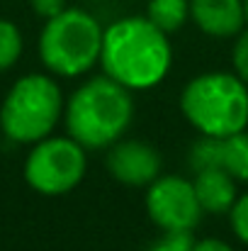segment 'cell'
Listing matches in <instances>:
<instances>
[{
	"label": "cell",
	"mask_w": 248,
	"mask_h": 251,
	"mask_svg": "<svg viewBox=\"0 0 248 251\" xmlns=\"http://www.w3.org/2000/svg\"><path fill=\"white\" fill-rule=\"evenodd\" d=\"M100 64L105 76L129 90H146L165 78L173 64L168 34L149 17H124L102 32Z\"/></svg>",
	"instance_id": "1"
},
{
	"label": "cell",
	"mask_w": 248,
	"mask_h": 251,
	"mask_svg": "<svg viewBox=\"0 0 248 251\" xmlns=\"http://www.w3.org/2000/svg\"><path fill=\"white\" fill-rule=\"evenodd\" d=\"M134 100L129 88L110 76L90 78L66 105V129L85 149L112 147L132 125Z\"/></svg>",
	"instance_id": "2"
},
{
	"label": "cell",
	"mask_w": 248,
	"mask_h": 251,
	"mask_svg": "<svg viewBox=\"0 0 248 251\" xmlns=\"http://www.w3.org/2000/svg\"><path fill=\"white\" fill-rule=\"evenodd\" d=\"M185 120L207 137H229L248 127V85L231 74L209 71L182 88Z\"/></svg>",
	"instance_id": "3"
},
{
	"label": "cell",
	"mask_w": 248,
	"mask_h": 251,
	"mask_svg": "<svg viewBox=\"0 0 248 251\" xmlns=\"http://www.w3.org/2000/svg\"><path fill=\"white\" fill-rule=\"evenodd\" d=\"M102 27L81 7H66L56 17L46 20L39 37V56L44 66L56 76H81L100 61Z\"/></svg>",
	"instance_id": "4"
},
{
	"label": "cell",
	"mask_w": 248,
	"mask_h": 251,
	"mask_svg": "<svg viewBox=\"0 0 248 251\" xmlns=\"http://www.w3.org/2000/svg\"><path fill=\"white\" fill-rule=\"evenodd\" d=\"M64 112L61 88L51 76L29 74L10 88L0 107L2 132L20 144H34L56 127Z\"/></svg>",
	"instance_id": "5"
},
{
	"label": "cell",
	"mask_w": 248,
	"mask_h": 251,
	"mask_svg": "<svg viewBox=\"0 0 248 251\" xmlns=\"http://www.w3.org/2000/svg\"><path fill=\"white\" fill-rule=\"evenodd\" d=\"M85 166V147L73 137H44L27 156L24 178L42 195H64L83 180Z\"/></svg>",
	"instance_id": "6"
},
{
	"label": "cell",
	"mask_w": 248,
	"mask_h": 251,
	"mask_svg": "<svg viewBox=\"0 0 248 251\" xmlns=\"http://www.w3.org/2000/svg\"><path fill=\"white\" fill-rule=\"evenodd\" d=\"M146 212L163 232H192L204 210L187 178L163 176L146 190Z\"/></svg>",
	"instance_id": "7"
},
{
	"label": "cell",
	"mask_w": 248,
	"mask_h": 251,
	"mask_svg": "<svg viewBox=\"0 0 248 251\" xmlns=\"http://www.w3.org/2000/svg\"><path fill=\"white\" fill-rule=\"evenodd\" d=\"M107 168L124 185H151L161 173V154L141 139H117L107 154Z\"/></svg>",
	"instance_id": "8"
},
{
	"label": "cell",
	"mask_w": 248,
	"mask_h": 251,
	"mask_svg": "<svg viewBox=\"0 0 248 251\" xmlns=\"http://www.w3.org/2000/svg\"><path fill=\"white\" fill-rule=\"evenodd\" d=\"M190 17L195 25L217 39L241 34L244 20V0H190Z\"/></svg>",
	"instance_id": "9"
},
{
	"label": "cell",
	"mask_w": 248,
	"mask_h": 251,
	"mask_svg": "<svg viewBox=\"0 0 248 251\" xmlns=\"http://www.w3.org/2000/svg\"><path fill=\"white\" fill-rule=\"evenodd\" d=\"M192 185L202 210L209 215H224L236 202V178L224 168L197 171Z\"/></svg>",
	"instance_id": "10"
},
{
	"label": "cell",
	"mask_w": 248,
	"mask_h": 251,
	"mask_svg": "<svg viewBox=\"0 0 248 251\" xmlns=\"http://www.w3.org/2000/svg\"><path fill=\"white\" fill-rule=\"evenodd\" d=\"M146 17L165 34L178 32L190 17V0H149Z\"/></svg>",
	"instance_id": "11"
},
{
	"label": "cell",
	"mask_w": 248,
	"mask_h": 251,
	"mask_svg": "<svg viewBox=\"0 0 248 251\" xmlns=\"http://www.w3.org/2000/svg\"><path fill=\"white\" fill-rule=\"evenodd\" d=\"M222 168L229 171L236 180H248V132H236L224 137Z\"/></svg>",
	"instance_id": "12"
},
{
	"label": "cell",
	"mask_w": 248,
	"mask_h": 251,
	"mask_svg": "<svg viewBox=\"0 0 248 251\" xmlns=\"http://www.w3.org/2000/svg\"><path fill=\"white\" fill-rule=\"evenodd\" d=\"M222 147H224V139L222 137H207L202 134L192 149H190V166L192 171H204V168H222Z\"/></svg>",
	"instance_id": "13"
},
{
	"label": "cell",
	"mask_w": 248,
	"mask_h": 251,
	"mask_svg": "<svg viewBox=\"0 0 248 251\" xmlns=\"http://www.w3.org/2000/svg\"><path fill=\"white\" fill-rule=\"evenodd\" d=\"M22 54V34L10 20H0V71L17 64Z\"/></svg>",
	"instance_id": "14"
},
{
	"label": "cell",
	"mask_w": 248,
	"mask_h": 251,
	"mask_svg": "<svg viewBox=\"0 0 248 251\" xmlns=\"http://www.w3.org/2000/svg\"><path fill=\"white\" fill-rule=\"evenodd\" d=\"M192 232H163V237L156 239L149 251H192Z\"/></svg>",
	"instance_id": "15"
},
{
	"label": "cell",
	"mask_w": 248,
	"mask_h": 251,
	"mask_svg": "<svg viewBox=\"0 0 248 251\" xmlns=\"http://www.w3.org/2000/svg\"><path fill=\"white\" fill-rule=\"evenodd\" d=\"M229 215H231L234 234H236L244 244H248V193L241 195V198H236V202H234V207L229 210Z\"/></svg>",
	"instance_id": "16"
},
{
	"label": "cell",
	"mask_w": 248,
	"mask_h": 251,
	"mask_svg": "<svg viewBox=\"0 0 248 251\" xmlns=\"http://www.w3.org/2000/svg\"><path fill=\"white\" fill-rule=\"evenodd\" d=\"M234 69L236 76L248 85V32H241L234 44Z\"/></svg>",
	"instance_id": "17"
},
{
	"label": "cell",
	"mask_w": 248,
	"mask_h": 251,
	"mask_svg": "<svg viewBox=\"0 0 248 251\" xmlns=\"http://www.w3.org/2000/svg\"><path fill=\"white\" fill-rule=\"evenodd\" d=\"M32 10H34L39 17L51 20V17H56L59 12L66 10V0H32Z\"/></svg>",
	"instance_id": "18"
},
{
	"label": "cell",
	"mask_w": 248,
	"mask_h": 251,
	"mask_svg": "<svg viewBox=\"0 0 248 251\" xmlns=\"http://www.w3.org/2000/svg\"><path fill=\"white\" fill-rule=\"evenodd\" d=\"M192 251H234V249H231V247H229L226 242L209 237V239H200V242H195Z\"/></svg>",
	"instance_id": "19"
},
{
	"label": "cell",
	"mask_w": 248,
	"mask_h": 251,
	"mask_svg": "<svg viewBox=\"0 0 248 251\" xmlns=\"http://www.w3.org/2000/svg\"><path fill=\"white\" fill-rule=\"evenodd\" d=\"M244 20H246V25H248V0H244Z\"/></svg>",
	"instance_id": "20"
}]
</instances>
